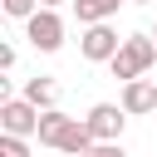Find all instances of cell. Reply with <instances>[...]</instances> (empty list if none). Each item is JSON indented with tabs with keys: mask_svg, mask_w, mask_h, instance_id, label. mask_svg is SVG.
<instances>
[{
	"mask_svg": "<svg viewBox=\"0 0 157 157\" xmlns=\"http://www.w3.org/2000/svg\"><path fill=\"white\" fill-rule=\"evenodd\" d=\"M152 64H157V39H152V34H128V39H123V49H118V59H113L108 69H113V78L137 83Z\"/></svg>",
	"mask_w": 157,
	"mask_h": 157,
	"instance_id": "obj_1",
	"label": "cell"
},
{
	"mask_svg": "<svg viewBox=\"0 0 157 157\" xmlns=\"http://www.w3.org/2000/svg\"><path fill=\"white\" fill-rule=\"evenodd\" d=\"M39 108L34 103H25V98H5L0 103V128L10 132V137H39Z\"/></svg>",
	"mask_w": 157,
	"mask_h": 157,
	"instance_id": "obj_2",
	"label": "cell"
},
{
	"mask_svg": "<svg viewBox=\"0 0 157 157\" xmlns=\"http://www.w3.org/2000/svg\"><path fill=\"white\" fill-rule=\"evenodd\" d=\"M78 49H83V59H93V64H113L118 49H123V39H118L113 25H93V29L78 34Z\"/></svg>",
	"mask_w": 157,
	"mask_h": 157,
	"instance_id": "obj_3",
	"label": "cell"
},
{
	"mask_svg": "<svg viewBox=\"0 0 157 157\" xmlns=\"http://www.w3.org/2000/svg\"><path fill=\"white\" fill-rule=\"evenodd\" d=\"M83 123H88V132H93V142H118V132H123V123H128V113H123V103H93Z\"/></svg>",
	"mask_w": 157,
	"mask_h": 157,
	"instance_id": "obj_4",
	"label": "cell"
},
{
	"mask_svg": "<svg viewBox=\"0 0 157 157\" xmlns=\"http://www.w3.org/2000/svg\"><path fill=\"white\" fill-rule=\"evenodd\" d=\"M25 34H29V44H34L39 54H54V49L64 44V20H59L54 10H39V15L25 25Z\"/></svg>",
	"mask_w": 157,
	"mask_h": 157,
	"instance_id": "obj_5",
	"label": "cell"
},
{
	"mask_svg": "<svg viewBox=\"0 0 157 157\" xmlns=\"http://www.w3.org/2000/svg\"><path fill=\"white\" fill-rule=\"evenodd\" d=\"M123 113L137 118V113H157V83L137 78V83H123Z\"/></svg>",
	"mask_w": 157,
	"mask_h": 157,
	"instance_id": "obj_6",
	"label": "cell"
},
{
	"mask_svg": "<svg viewBox=\"0 0 157 157\" xmlns=\"http://www.w3.org/2000/svg\"><path fill=\"white\" fill-rule=\"evenodd\" d=\"M69 128H74V118H69V113H59V108H49V113L39 118V147H64Z\"/></svg>",
	"mask_w": 157,
	"mask_h": 157,
	"instance_id": "obj_7",
	"label": "cell"
},
{
	"mask_svg": "<svg viewBox=\"0 0 157 157\" xmlns=\"http://www.w3.org/2000/svg\"><path fill=\"white\" fill-rule=\"evenodd\" d=\"M118 5H123V0H74V15H78L83 29H93V25H108V20L118 15Z\"/></svg>",
	"mask_w": 157,
	"mask_h": 157,
	"instance_id": "obj_8",
	"label": "cell"
},
{
	"mask_svg": "<svg viewBox=\"0 0 157 157\" xmlns=\"http://www.w3.org/2000/svg\"><path fill=\"white\" fill-rule=\"evenodd\" d=\"M20 98H25V103H34L39 113H49V108H54V98H59V88H54V78H44V74H39V78H29V83H25V93H20Z\"/></svg>",
	"mask_w": 157,
	"mask_h": 157,
	"instance_id": "obj_9",
	"label": "cell"
},
{
	"mask_svg": "<svg viewBox=\"0 0 157 157\" xmlns=\"http://www.w3.org/2000/svg\"><path fill=\"white\" fill-rule=\"evenodd\" d=\"M5 15H10V20H25V25H29V20L39 15V0H5Z\"/></svg>",
	"mask_w": 157,
	"mask_h": 157,
	"instance_id": "obj_10",
	"label": "cell"
},
{
	"mask_svg": "<svg viewBox=\"0 0 157 157\" xmlns=\"http://www.w3.org/2000/svg\"><path fill=\"white\" fill-rule=\"evenodd\" d=\"M0 157H29V147H25V137H0Z\"/></svg>",
	"mask_w": 157,
	"mask_h": 157,
	"instance_id": "obj_11",
	"label": "cell"
},
{
	"mask_svg": "<svg viewBox=\"0 0 157 157\" xmlns=\"http://www.w3.org/2000/svg\"><path fill=\"white\" fill-rule=\"evenodd\" d=\"M83 157H128V152H123L118 142H98V147H88Z\"/></svg>",
	"mask_w": 157,
	"mask_h": 157,
	"instance_id": "obj_12",
	"label": "cell"
},
{
	"mask_svg": "<svg viewBox=\"0 0 157 157\" xmlns=\"http://www.w3.org/2000/svg\"><path fill=\"white\" fill-rule=\"evenodd\" d=\"M54 5H64V0H39V10H54Z\"/></svg>",
	"mask_w": 157,
	"mask_h": 157,
	"instance_id": "obj_13",
	"label": "cell"
},
{
	"mask_svg": "<svg viewBox=\"0 0 157 157\" xmlns=\"http://www.w3.org/2000/svg\"><path fill=\"white\" fill-rule=\"evenodd\" d=\"M132 5H152V0H132Z\"/></svg>",
	"mask_w": 157,
	"mask_h": 157,
	"instance_id": "obj_14",
	"label": "cell"
},
{
	"mask_svg": "<svg viewBox=\"0 0 157 157\" xmlns=\"http://www.w3.org/2000/svg\"><path fill=\"white\" fill-rule=\"evenodd\" d=\"M152 39H157V34H152Z\"/></svg>",
	"mask_w": 157,
	"mask_h": 157,
	"instance_id": "obj_15",
	"label": "cell"
}]
</instances>
